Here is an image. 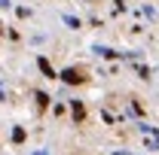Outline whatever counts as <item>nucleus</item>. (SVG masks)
<instances>
[{
    "instance_id": "1",
    "label": "nucleus",
    "mask_w": 159,
    "mask_h": 155,
    "mask_svg": "<svg viewBox=\"0 0 159 155\" xmlns=\"http://www.w3.org/2000/svg\"><path fill=\"white\" fill-rule=\"evenodd\" d=\"M0 155H159V0H0Z\"/></svg>"
}]
</instances>
